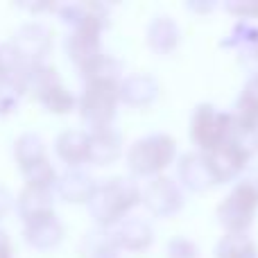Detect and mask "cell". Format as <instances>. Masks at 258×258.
I'll return each instance as SVG.
<instances>
[{
    "label": "cell",
    "instance_id": "4316f807",
    "mask_svg": "<svg viewBox=\"0 0 258 258\" xmlns=\"http://www.w3.org/2000/svg\"><path fill=\"white\" fill-rule=\"evenodd\" d=\"M23 177H25L27 186L52 188V190H54V186H57V179H59V172H57V168L52 165V161L43 159V161H39V163H34L32 168H27L25 172H23Z\"/></svg>",
    "mask_w": 258,
    "mask_h": 258
},
{
    "label": "cell",
    "instance_id": "3957f363",
    "mask_svg": "<svg viewBox=\"0 0 258 258\" xmlns=\"http://www.w3.org/2000/svg\"><path fill=\"white\" fill-rule=\"evenodd\" d=\"M177 159V141L170 134L156 132L138 138L127 150V168L134 177H161Z\"/></svg>",
    "mask_w": 258,
    "mask_h": 258
},
{
    "label": "cell",
    "instance_id": "4fadbf2b",
    "mask_svg": "<svg viewBox=\"0 0 258 258\" xmlns=\"http://www.w3.org/2000/svg\"><path fill=\"white\" fill-rule=\"evenodd\" d=\"M177 174L183 188L190 192H206L215 186V179L211 174V168L206 163L204 152H186L179 156Z\"/></svg>",
    "mask_w": 258,
    "mask_h": 258
},
{
    "label": "cell",
    "instance_id": "8992f818",
    "mask_svg": "<svg viewBox=\"0 0 258 258\" xmlns=\"http://www.w3.org/2000/svg\"><path fill=\"white\" fill-rule=\"evenodd\" d=\"M204 156L211 168V174L215 179V186H218V183L236 181L240 177L242 170L247 168V163L251 159V147L249 143H242L238 138H229V141H224L215 150L206 152Z\"/></svg>",
    "mask_w": 258,
    "mask_h": 258
},
{
    "label": "cell",
    "instance_id": "836d02e7",
    "mask_svg": "<svg viewBox=\"0 0 258 258\" xmlns=\"http://www.w3.org/2000/svg\"><path fill=\"white\" fill-rule=\"evenodd\" d=\"M21 7H25V9H30V12H54V7L57 5L54 3H21Z\"/></svg>",
    "mask_w": 258,
    "mask_h": 258
},
{
    "label": "cell",
    "instance_id": "5bb4252c",
    "mask_svg": "<svg viewBox=\"0 0 258 258\" xmlns=\"http://www.w3.org/2000/svg\"><path fill=\"white\" fill-rule=\"evenodd\" d=\"M63 233L66 231H63V224L57 218V213L23 224V238H25V242L32 249H39V251H48V249L59 247L63 240Z\"/></svg>",
    "mask_w": 258,
    "mask_h": 258
},
{
    "label": "cell",
    "instance_id": "d6986e66",
    "mask_svg": "<svg viewBox=\"0 0 258 258\" xmlns=\"http://www.w3.org/2000/svg\"><path fill=\"white\" fill-rule=\"evenodd\" d=\"M54 152L68 168H80L82 163H89V132L63 129L54 138Z\"/></svg>",
    "mask_w": 258,
    "mask_h": 258
},
{
    "label": "cell",
    "instance_id": "52a82bcc",
    "mask_svg": "<svg viewBox=\"0 0 258 258\" xmlns=\"http://www.w3.org/2000/svg\"><path fill=\"white\" fill-rule=\"evenodd\" d=\"M183 190L174 179L165 177H154L143 190L141 204H145V209L156 218H172L183 209Z\"/></svg>",
    "mask_w": 258,
    "mask_h": 258
},
{
    "label": "cell",
    "instance_id": "ffe728a7",
    "mask_svg": "<svg viewBox=\"0 0 258 258\" xmlns=\"http://www.w3.org/2000/svg\"><path fill=\"white\" fill-rule=\"evenodd\" d=\"M122 154V136L113 127L89 132V163L111 165Z\"/></svg>",
    "mask_w": 258,
    "mask_h": 258
},
{
    "label": "cell",
    "instance_id": "9a60e30c",
    "mask_svg": "<svg viewBox=\"0 0 258 258\" xmlns=\"http://www.w3.org/2000/svg\"><path fill=\"white\" fill-rule=\"evenodd\" d=\"M54 190L52 188H39V186H23L16 197V211L21 215L23 224L32 220L45 218L54 213Z\"/></svg>",
    "mask_w": 258,
    "mask_h": 258
},
{
    "label": "cell",
    "instance_id": "484cf974",
    "mask_svg": "<svg viewBox=\"0 0 258 258\" xmlns=\"http://www.w3.org/2000/svg\"><path fill=\"white\" fill-rule=\"evenodd\" d=\"M39 102L43 104L45 111L54 113V116H68L71 111L77 109V98L63 86V82H57L54 86H50L39 98Z\"/></svg>",
    "mask_w": 258,
    "mask_h": 258
},
{
    "label": "cell",
    "instance_id": "ba28073f",
    "mask_svg": "<svg viewBox=\"0 0 258 258\" xmlns=\"http://www.w3.org/2000/svg\"><path fill=\"white\" fill-rule=\"evenodd\" d=\"M63 50L80 75L89 73L107 54L102 48V34L93 30H71L63 41Z\"/></svg>",
    "mask_w": 258,
    "mask_h": 258
},
{
    "label": "cell",
    "instance_id": "f1b7e54d",
    "mask_svg": "<svg viewBox=\"0 0 258 258\" xmlns=\"http://www.w3.org/2000/svg\"><path fill=\"white\" fill-rule=\"evenodd\" d=\"M23 98V91L16 80L0 77V116H9L18 109V102Z\"/></svg>",
    "mask_w": 258,
    "mask_h": 258
},
{
    "label": "cell",
    "instance_id": "f546056e",
    "mask_svg": "<svg viewBox=\"0 0 258 258\" xmlns=\"http://www.w3.org/2000/svg\"><path fill=\"white\" fill-rule=\"evenodd\" d=\"M224 9L240 21H258V0H227Z\"/></svg>",
    "mask_w": 258,
    "mask_h": 258
},
{
    "label": "cell",
    "instance_id": "44dd1931",
    "mask_svg": "<svg viewBox=\"0 0 258 258\" xmlns=\"http://www.w3.org/2000/svg\"><path fill=\"white\" fill-rule=\"evenodd\" d=\"M181 41V30L170 16H156L147 25V48L159 57H168L177 50Z\"/></svg>",
    "mask_w": 258,
    "mask_h": 258
},
{
    "label": "cell",
    "instance_id": "1f68e13d",
    "mask_svg": "<svg viewBox=\"0 0 258 258\" xmlns=\"http://www.w3.org/2000/svg\"><path fill=\"white\" fill-rule=\"evenodd\" d=\"M14 209H16V197L12 195L9 188L0 186V222H3Z\"/></svg>",
    "mask_w": 258,
    "mask_h": 258
},
{
    "label": "cell",
    "instance_id": "2e32d148",
    "mask_svg": "<svg viewBox=\"0 0 258 258\" xmlns=\"http://www.w3.org/2000/svg\"><path fill=\"white\" fill-rule=\"evenodd\" d=\"M95 179L82 168H68L66 172L59 174L54 195H59L68 204H89L91 195L95 190Z\"/></svg>",
    "mask_w": 258,
    "mask_h": 258
},
{
    "label": "cell",
    "instance_id": "277c9868",
    "mask_svg": "<svg viewBox=\"0 0 258 258\" xmlns=\"http://www.w3.org/2000/svg\"><path fill=\"white\" fill-rule=\"evenodd\" d=\"M258 211V183L240 181L218 206V222L227 233H247Z\"/></svg>",
    "mask_w": 258,
    "mask_h": 258
},
{
    "label": "cell",
    "instance_id": "83f0119b",
    "mask_svg": "<svg viewBox=\"0 0 258 258\" xmlns=\"http://www.w3.org/2000/svg\"><path fill=\"white\" fill-rule=\"evenodd\" d=\"M23 66H25V59L14 48L12 41L0 43V77H12V80H16V75L21 73Z\"/></svg>",
    "mask_w": 258,
    "mask_h": 258
},
{
    "label": "cell",
    "instance_id": "d6a6232c",
    "mask_svg": "<svg viewBox=\"0 0 258 258\" xmlns=\"http://www.w3.org/2000/svg\"><path fill=\"white\" fill-rule=\"evenodd\" d=\"M0 258H14L12 238H9L7 231H3V229H0Z\"/></svg>",
    "mask_w": 258,
    "mask_h": 258
},
{
    "label": "cell",
    "instance_id": "d590c367",
    "mask_svg": "<svg viewBox=\"0 0 258 258\" xmlns=\"http://www.w3.org/2000/svg\"><path fill=\"white\" fill-rule=\"evenodd\" d=\"M254 143H256V145H258V134H256V136H254Z\"/></svg>",
    "mask_w": 258,
    "mask_h": 258
},
{
    "label": "cell",
    "instance_id": "5b68a950",
    "mask_svg": "<svg viewBox=\"0 0 258 258\" xmlns=\"http://www.w3.org/2000/svg\"><path fill=\"white\" fill-rule=\"evenodd\" d=\"M190 138L200 152H211L224 141L233 138L231 113L220 111L213 104H197L190 118Z\"/></svg>",
    "mask_w": 258,
    "mask_h": 258
},
{
    "label": "cell",
    "instance_id": "7c38bea8",
    "mask_svg": "<svg viewBox=\"0 0 258 258\" xmlns=\"http://www.w3.org/2000/svg\"><path fill=\"white\" fill-rule=\"evenodd\" d=\"M111 236L120 251H145L154 242V229L147 220L127 215L116 227H111Z\"/></svg>",
    "mask_w": 258,
    "mask_h": 258
},
{
    "label": "cell",
    "instance_id": "7a4b0ae2",
    "mask_svg": "<svg viewBox=\"0 0 258 258\" xmlns=\"http://www.w3.org/2000/svg\"><path fill=\"white\" fill-rule=\"evenodd\" d=\"M120 104V80L93 77L84 82L82 95L77 98V111L89 132L113 127Z\"/></svg>",
    "mask_w": 258,
    "mask_h": 258
},
{
    "label": "cell",
    "instance_id": "cb8c5ba5",
    "mask_svg": "<svg viewBox=\"0 0 258 258\" xmlns=\"http://www.w3.org/2000/svg\"><path fill=\"white\" fill-rule=\"evenodd\" d=\"M224 48H233L242 54V57H249L254 52V48L258 45V23L254 21H238L231 27L229 36L222 41Z\"/></svg>",
    "mask_w": 258,
    "mask_h": 258
},
{
    "label": "cell",
    "instance_id": "e575fe53",
    "mask_svg": "<svg viewBox=\"0 0 258 258\" xmlns=\"http://www.w3.org/2000/svg\"><path fill=\"white\" fill-rule=\"evenodd\" d=\"M215 7V3H186V9H192V12H200V14H206Z\"/></svg>",
    "mask_w": 258,
    "mask_h": 258
},
{
    "label": "cell",
    "instance_id": "e0dca14e",
    "mask_svg": "<svg viewBox=\"0 0 258 258\" xmlns=\"http://www.w3.org/2000/svg\"><path fill=\"white\" fill-rule=\"evenodd\" d=\"M16 82L23 93L39 100L50 86L61 82V77H59L57 68L50 66L48 61H25V66L16 75Z\"/></svg>",
    "mask_w": 258,
    "mask_h": 258
},
{
    "label": "cell",
    "instance_id": "603a6c76",
    "mask_svg": "<svg viewBox=\"0 0 258 258\" xmlns=\"http://www.w3.org/2000/svg\"><path fill=\"white\" fill-rule=\"evenodd\" d=\"M43 159H48V150H45V141L36 132H23L14 141V161L21 172Z\"/></svg>",
    "mask_w": 258,
    "mask_h": 258
},
{
    "label": "cell",
    "instance_id": "ac0fdd59",
    "mask_svg": "<svg viewBox=\"0 0 258 258\" xmlns=\"http://www.w3.org/2000/svg\"><path fill=\"white\" fill-rule=\"evenodd\" d=\"M159 95V84L152 75L145 73H132V75L120 80V102L129 104V107H150Z\"/></svg>",
    "mask_w": 258,
    "mask_h": 258
},
{
    "label": "cell",
    "instance_id": "4dcf8cb0",
    "mask_svg": "<svg viewBox=\"0 0 258 258\" xmlns=\"http://www.w3.org/2000/svg\"><path fill=\"white\" fill-rule=\"evenodd\" d=\"M165 254H168V258H197L200 249H197V245L192 240H188V238H174V240L168 242Z\"/></svg>",
    "mask_w": 258,
    "mask_h": 258
},
{
    "label": "cell",
    "instance_id": "30bf717a",
    "mask_svg": "<svg viewBox=\"0 0 258 258\" xmlns=\"http://www.w3.org/2000/svg\"><path fill=\"white\" fill-rule=\"evenodd\" d=\"M14 43V48L21 52V57L25 61H45V57L52 50V30L41 21H30L23 23L9 39Z\"/></svg>",
    "mask_w": 258,
    "mask_h": 258
},
{
    "label": "cell",
    "instance_id": "9c48e42d",
    "mask_svg": "<svg viewBox=\"0 0 258 258\" xmlns=\"http://www.w3.org/2000/svg\"><path fill=\"white\" fill-rule=\"evenodd\" d=\"M231 113L233 138L247 143V138H254L258 134V73L247 80L245 89L240 91Z\"/></svg>",
    "mask_w": 258,
    "mask_h": 258
},
{
    "label": "cell",
    "instance_id": "d4e9b609",
    "mask_svg": "<svg viewBox=\"0 0 258 258\" xmlns=\"http://www.w3.org/2000/svg\"><path fill=\"white\" fill-rule=\"evenodd\" d=\"M215 258H258V247L247 233H227L215 247Z\"/></svg>",
    "mask_w": 258,
    "mask_h": 258
},
{
    "label": "cell",
    "instance_id": "7402d4cb",
    "mask_svg": "<svg viewBox=\"0 0 258 258\" xmlns=\"http://www.w3.org/2000/svg\"><path fill=\"white\" fill-rule=\"evenodd\" d=\"M80 258H118V245L111 236V229L93 227L80 240Z\"/></svg>",
    "mask_w": 258,
    "mask_h": 258
},
{
    "label": "cell",
    "instance_id": "6da1fadb",
    "mask_svg": "<svg viewBox=\"0 0 258 258\" xmlns=\"http://www.w3.org/2000/svg\"><path fill=\"white\" fill-rule=\"evenodd\" d=\"M143 200V190L134 177H111L98 183L89 200V213L95 227L111 229L127 218Z\"/></svg>",
    "mask_w": 258,
    "mask_h": 258
},
{
    "label": "cell",
    "instance_id": "8fae6325",
    "mask_svg": "<svg viewBox=\"0 0 258 258\" xmlns=\"http://www.w3.org/2000/svg\"><path fill=\"white\" fill-rule=\"evenodd\" d=\"M54 12L71 30H93L102 34L109 25V7L102 3H61Z\"/></svg>",
    "mask_w": 258,
    "mask_h": 258
}]
</instances>
